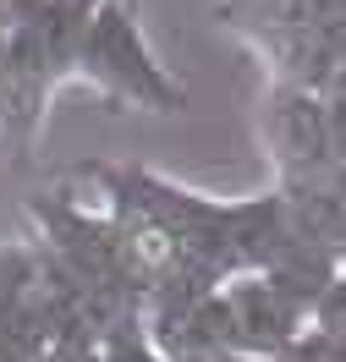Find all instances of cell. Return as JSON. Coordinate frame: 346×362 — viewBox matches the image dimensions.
Wrapping results in <instances>:
<instances>
[{
	"label": "cell",
	"mask_w": 346,
	"mask_h": 362,
	"mask_svg": "<svg viewBox=\"0 0 346 362\" xmlns=\"http://www.w3.org/2000/svg\"><path fill=\"white\" fill-rule=\"evenodd\" d=\"M83 66L110 83L121 99H149V105H182V93L165 83V71L149 61L138 28H132V11L127 0H105L88 23V39H83Z\"/></svg>",
	"instance_id": "obj_1"
}]
</instances>
